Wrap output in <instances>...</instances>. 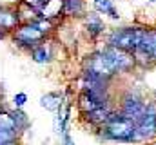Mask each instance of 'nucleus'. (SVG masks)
Returning <instances> with one entry per match:
<instances>
[{
    "mask_svg": "<svg viewBox=\"0 0 156 145\" xmlns=\"http://www.w3.org/2000/svg\"><path fill=\"white\" fill-rule=\"evenodd\" d=\"M102 131V138L115 142H136V122L123 116L120 111H113L109 120L98 127Z\"/></svg>",
    "mask_w": 156,
    "mask_h": 145,
    "instance_id": "f257e3e1",
    "label": "nucleus"
},
{
    "mask_svg": "<svg viewBox=\"0 0 156 145\" xmlns=\"http://www.w3.org/2000/svg\"><path fill=\"white\" fill-rule=\"evenodd\" d=\"M145 33H147V27H142V26L118 27V29H113L109 33L107 45L123 49V51H129V53H134L140 47V44L144 42Z\"/></svg>",
    "mask_w": 156,
    "mask_h": 145,
    "instance_id": "f03ea898",
    "label": "nucleus"
},
{
    "mask_svg": "<svg viewBox=\"0 0 156 145\" xmlns=\"http://www.w3.org/2000/svg\"><path fill=\"white\" fill-rule=\"evenodd\" d=\"M83 72L94 74V76H98V78H102V80H107V82L118 74V71L115 69V65H113V62H111V58L107 56V53H105L104 49L93 53V55L85 60V64H83Z\"/></svg>",
    "mask_w": 156,
    "mask_h": 145,
    "instance_id": "7ed1b4c3",
    "label": "nucleus"
},
{
    "mask_svg": "<svg viewBox=\"0 0 156 145\" xmlns=\"http://www.w3.org/2000/svg\"><path fill=\"white\" fill-rule=\"evenodd\" d=\"M11 38H13V44H15V45L31 51L33 47H37L42 42H45L47 35L42 33L33 22H26V24H20V26L11 33Z\"/></svg>",
    "mask_w": 156,
    "mask_h": 145,
    "instance_id": "20e7f679",
    "label": "nucleus"
},
{
    "mask_svg": "<svg viewBox=\"0 0 156 145\" xmlns=\"http://www.w3.org/2000/svg\"><path fill=\"white\" fill-rule=\"evenodd\" d=\"M136 65H151L156 64V27H147V33L140 47L133 53Z\"/></svg>",
    "mask_w": 156,
    "mask_h": 145,
    "instance_id": "39448f33",
    "label": "nucleus"
},
{
    "mask_svg": "<svg viewBox=\"0 0 156 145\" xmlns=\"http://www.w3.org/2000/svg\"><path fill=\"white\" fill-rule=\"evenodd\" d=\"M76 105L82 114L94 111L98 107H104V105H109V89L107 91H82Z\"/></svg>",
    "mask_w": 156,
    "mask_h": 145,
    "instance_id": "423d86ee",
    "label": "nucleus"
},
{
    "mask_svg": "<svg viewBox=\"0 0 156 145\" xmlns=\"http://www.w3.org/2000/svg\"><path fill=\"white\" fill-rule=\"evenodd\" d=\"M153 134H156V104H147L145 112L142 118L136 122V142L138 140H147Z\"/></svg>",
    "mask_w": 156,
    "mask_h": 145,
    "instance_id": "0eeeda50",
    "label": "nucleus"
},
{
    "mask_svg": "<svg viewBox=\"0 0 156 145\" xmlns=\"http://www.w3.org/2000/svg\"><path fill=\"white\" fill-rule=\"evenodd\" d=\"M104 51L111 58V62H113V65H115V69L118 72H129L136 65L134 55L129 53V51H123V49H118V47H111V45H105Z\"/></svg>",
    "mask_w": 156,
    "mask_h": 145,
    "instance_id": "6e6552de",
    "label": "nucleus"
},
{
    "mask_svg": "<svg viewBox=\"0 0 156 145\" xmlns=\"http://www.w3.org/2000/svg\"><path fill=\"white\" fill-rule=\"evenodd\" d=\"M145 109H147V102H144L142 96H138V94H134V93H129V94H125L123 100H122V109H120V112H122L123 116H127V118L138 122V120L142 118V114L145 112Z\"/></svg>",
    "mask_w": 156,
    "mask_h": 145,
    "instance_id": "1a4fd4ad",
    "label": "nucleus"
},
{
    "mask_svg": "<svg viewBox=\"0 0 156 145\" xmlns=\"http://www.w3.org/2000/svg\"><path fill=\"white\" fill-rule=\"evenodd\" d=\"M20 24L22 22H20L16 5L15 7H7V5H2L0 7V29H4L7 33H13Z\"/></svg>",
    "mask_w": 156,
    "mask_h": 145,
    "instance_id": "9d476101",
    "label": "nucleus"
},
{
    "mask_svg": "<svg viewBox=\"0 0 156 145\" xmlns=\"http://www.w3.org/2000/svg\"><path fill=\"white\" fill-rule=\"evenodd\" d=\"M83 26H85V31H87L89 38H98L105 31V24H104L100 13H96V11H91V13L83 15Z\"/></svg>",
    "mask_w": 156,
    "mask_h": 145,
    "instance_id": "9b49d317",
    "label": "nucleus"
},
{
    "mask_svg": "<svg viewBox=\"0 0 156 145\" xmlns=\"http://www.w3.org/2000/svg\"><path fill=\"white\" fill-rule=\"evenodd\" d=\"M111 112H113L111 105H104V107H98V109H94V111L85 112V114H83V120L89 122V123L94 125V127H102V125L109 120Z\"/></svg>",
    "mask_w": 156,
    "mask_h": 145,
    "instance_id": "f8f14e48",
    "label": "nucleus"
},
{
    "mask_svg": "<svg viewBox=\"0 0 156 145\" xmlns=\"http://www.w3.org/2000/svg\"><path fill=\"white\" fill-rule=\"evenodd\" d=\"M64 2V16L67 18H83L85 15V0H62Z\"/></svg>",
    "mask_w": 156,
    "mask_h": 145,
    "instance_id": "ddd939ff",
    "label": "nucleus"
},
{
    "mask_svg": "<svg viewBox=\"0 0 156 145\" xmlns=\"http://www.w3.org/2000/svg\"><path fill=\"white\" fill-rule=\"evenodd\" d=\"M40 16L51 18V20L62 18V16H64V2H62V0H49V2L40 9Z\"/></svg>",
    "mask_w": 156,
    "mask_h": 145,
    "instance_id": "4468645a",
    "label": "nucleus"
},
{
    "mask_svg": "<svg viewBox=\"0 0 156 145\" xmlns=\"http://www.w3.org/2000/svg\"><path fill=\"white\" fill-rule=\"evenodd\" d=\"M93 7H94L96 13L105 15V16H109L113 20H118L120 18V13H118V9H116V5H115L113 0H93Z\"/></svg>",
    "mask_w": 156,
    "mask_h": 145,
    "instance_id": "2eb2a0df",
    "label": "nucleus"
},
{
    "mask_svg": "<svg viewBox=\"0 0 156 145\" xmlns=\"http://www.w3.org/2000/svg\"><path fill=\"white\" fill-rule=\"evenodd\" d=\"M64 104V96L60 93H47L40 98V105L47 111H58Z\"/></svg>",
    "mask_w": 156,
    "mask_h": 145,
    "instance_id": "dca6fc26",
    "label": "nucleus"
},
{
    "mask_svg": "<svg viewBox=\"0 0 156 145\" xmlns=\"http://www.w3.org/2000/svg\"><path fill=\"white\" fill-rule=\"evenodd\" d=\"M29 53H31V60L37 62V64H47V62H51V51L45 45V42H42L37 47H33Z\"/></svg>",
    "mask_w": 156,
    "mask_h": 145,
    "instance_id": "f3484780",
    "label": "nucleus"
},
{
    "mask_svg": "<svg viewBox=\"0 0 156 145\" xmlns=\"http://www.w3.org/2000/svg\"><path fill=\"white\" fill-rule=\"evenodd\" d=\"M11 112V116H13V120H15V125H16V131H22V129H26L27 125H29V120H27V116L20 111V109L15 107V111H9Z\"/></svg>",
    "mask_w": 156,
    "mask_h": 145,
    "instance_id": "a211bd4d",
    "label": "nucleus"
},
{
    "mask_svg": "<svg viewBox=\"0 0 156 145\" xmlns=\"http://www.w3.org/2000/svg\"><path fill=\"white\" fill-rule=\"evenodd\" d=\"M26 102H27V94H26V93H16V94L13 96V104H15L16 109H22L26 105Z\"/></svg>",
    "mask_w": 156,
    "mask_h": 145,
    "instance_id": "6ab92c4d",
    "label": "nucleus"
},
{
    "mask_svg": "<svg viewBox=\"0 0 156 145\" xmlns=\"http://www.w3.org/2000/svg\"><path fill=\"white\" fill-rule=\"evenodd\" d=\"M22 4H26V5H29V7H33V9H37V11H40L49 0H20Z\"/></svg>",
    "mask_w": 156,
    "mask_h": 145,
    "instance_id": "aec40b11",
    "label": "nucleus"
},
{
    "mask_svg": "<svg viewBox=\"0 0 156 145\" xmlns=\"http://www.w3.org/2000/svg\"><path fill=\"white\" fill-rule=\"evenodd\" d=\"M7 35H9L7 31H4V29H0V40H2V38H7Z\"/></svg>",
    "mask_w": 156,
    "mask_h": 145,
    "instance_id": "412c9836",
    "label": "nucleus"
},
{
    "mask_svg": "<svg viewBox=\"0 0 156 145\" xmlns=\"http://www.w3.org/2000/svg\"><path fill=\"white\" fill-rule=\"evenodd\" d=\"M154 2H156V0H151V4H154Z\"/></svg>",
    "mask_w": 156,
    "mask_h": 145,
    "instance_id": "4be33fe9",
    "label": "nucleus"
},
{
    "mask_svg": "<svg viewBox=\"0 0 156 145\" xmlns=\"http://www.w3.org/2000/svg\"><path fill=\"white\" fill-rule=\"evenodd\" d=\"M0 111H2V107H0Z\"/></svg>",
    "mask_w": 156,
    "mask_h": 145,
    "instance_id": "5701e85b",
    "label": "nucleus"
}]
</instances>
